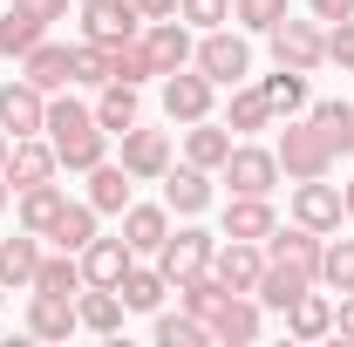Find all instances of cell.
<instances>
[{"label":"cell","mask_w":354,"mask_h":347,"mask_svg":"<svg viewBox=\"0 0 354 347\" xmlns=\"http://www.w3.org/2000/svg\"><path fill=\"white\" fill-rule=\"evenodd\" d=\"M41 136L55 143V157H62V171H95L102 157H109V130L95 123V109L88 102H75V95H48V123H41Z\"/></svg>","instance_id":"cell-1"},{"label":"cell","mask_w":354,"mask_h":347,"mask_svg":"<svg viewBox=\"0 0 354 347\" xmlns=\"http://www.w3.org/2000/svg\"><path fill=\"white\" fill-rule=\"evenodd\" d=\"M191 68L198 75H212L218 88H239L245 75H252V41H245V28H205L198 35V48H191Z\"/></svg>","instance_id":"cell-2"},{"label":"cell","mask_w":354,"mask_h":347,"mask_svg":"<svg viewBox=\"0 0 354 347\" xmlns=\"http://www.w3.org/2000/svg\"><path fill=\"white\" fill-rule=\"evenodd\" d=\"M272 130H279V143H272V150H279V171L293 177V184H300V177H334L341 171L334 143L313 130L307 116H286V123H272Z\"/></svg>","instance_id":"cell-3"},{"label":"cell","mask_w":354,"mask_h":347,"mask_svg":"<svg viewBox=\"0 0 354 347\" xmlns=\"http://www.w3.org/2000/svg\"><path fill=\"white\" fill-rule=\"evenodd\" d=\"M218 177L232 184V198H272L286 171H279V150H272V143H252V136H239Z\"/></svg>","instance_id":"cell-4"},{"label":"cell","mask_w":354,"mask_h":347,"mask_svg":"<svg viewBox=\"0 0 354 347\" xmlns=\"http://www.w3.org/2000/svg\"><path fill=\"white\" fill-rule=\"evenodd\" d=\"M266 41H272V62H279V68H300V75L327 68V21H293V14H286Z\"/></svg>","instance_id":"cell-5"},{"label":"cell","mask_w":354,"mask_h":347,"mask_svg":"<svg viewBox=\"0 0 354 347\" xmlns=\"http://www.w3.org/2000/svg\"><path fill=\"white\" fill-rule=\"evenodd\" d=\"M212 252H218V238H212L198 218H184L171 238L157 245V265H164V279H171V286H184V279H198V272L212 265Z\"/></svg>","instance_id":"cell-6"},{"label":"cell","mask_w":354,"mask_h":347,"mask_svg":"<svg viewBox=\"0 0 354 347\" xmlns=\"http://www.w3.org/2000/svg\"><path fill=\"white\" fill-rule=\"evenodd\" d=\"M293 225H307V232H341L348 225V205H341V184H327V177H300L293 184Z\"/></svg>","instance_id":"cell-7"},{"label":"cell","mask_w":354,"mask_h":347,"mask_svg":"<svg viewBox=\"0 0 354 347\" xmlns=\"http://www.w3.org/2000/svg\"><path fill=\"white\" fill-rule=\"evenodd\" d=\"M212 109H218V82H212V75H198V68L164 75V116H171L177 130L198 123V116H212Z\"/></svg>","instance_id":"cell-8"},{"label":"cell","mask_w":354,"mask_h":347,"mask_svg":"<svg viewBox=\"0 0 354 347\" xmlns=\"http://www.w3.org/2000/svg\"><path fill=\"white\" fill-rule=\"evenodd\" d=\"M116 164H123L136 184H164V171H171V130H143V123H130Z\"/></svg>","instance_id":"cell-9"},{"label":"cell","mask_w":354,"mask_h":347,"mask_svg":"<svg viewBox=\"0 0 354 347\" xmlns=\"http://www.w3.org/2000/svg\"><path fill=\"white\" fill-rule=\"evenodd\" d=\"M143 35V14L136 0H88L82 7V41H102V48H123Z\"/></svg>","instance_id":"cell-10"},{"label":"cell","mask_w":354,"mask_h":347,"mask_svg":"<svg viewBox=\"0 0 354 347\" xmlns=\"http://www.w3.org/2000/svg\"><path fill=\"white\" fill-rule=\"evenodd\" d=\"M136 41H143V55H150V68H157V82H164V75H177V68H191V28H184V21H143V35H136Z\"/></svg>","instance_id":"cell-11"},{"label":"cell","mask_w":354,"mask_h":347,"mask_svg":"<svg viewBox=\"0 0 354 347\" xmlns=\"http://www.w3.org/2000/svg\"><path fill=\"white\" fill-rule=\"evenodd\" d=\"M48 123V95L28 75H14V82H0V130L7 136H41Z\"/></svg>","instance_id":"cell-12"},{"label":"cell","mask_w":354,"mask_h":347,"mask_svg":"<svg viewBox=\"0 0 354 347\" xmlns=\"http://www.w3.org/2000/svg\"><path fill=\"white\" fill-rule=\"evenodd\" d=\"M164 205H171L177 218H205L212 205H218L212 171H198V164H171V171H164Z\"/></svg>","instance_id":"cell-13"},{"label":"cell","mask_w":354,"mask_h":347,"mask_svg":"<svg viewBox=\"0 0 354 347\" xmlns=\"http://www.w3.org/2000/svg\"><path fill=\"white\" fill-rule=\"evenodd\" d=\"M0 171H7V184H14V191H28V184H48V177L62 171V157H55V143H48V136H14Z\"/></svg>","instance_id":"cell-14"},{"label":"cell","mask_w":354,"mask_h":347,"mask_svg":"<svg viewBox=\"0 0 354 347\" xmlns=\"http://www.w3.org/2000/svg\"><path fill=\"white\" fill-rule=\"evenodd\" d=\"M320 232H307V225H272V238H266V259L272 265H293V272H307L313 286H320Z\"/></svg>","instance_id":"cell-15"},{"label":"cell","mask_w":354,"mask_h":347,"mask_svg":"<svg viewBox=\"0 0 354 347\" xmlns=\"http://www.w3.org/2000/svg\"><path fill=\"white\" fill-rule=\"evenodd\" d=\"M232 123L225 116H198V123H184V164H198V171H225V157H232Z\"/></svg>","instance_id":"cell-16"},{"label":"cell","mask_w":354,"mask_h":347,"mask_svg":"<svg viewBox=\"0 0 354 347\" xmlns=\"http://www.w3.org/2000/svg\"><path fill=\"white\" fill-rule=\"evenodd\" d=\"M75 259H82V286H123V272L136 265V252L123 245V232H116V238H102V232H95Z\"/></svg>","instance_id":"cell-17"},{"label":"cell","mask_w":354,"mask_h":347,"mask_svg":"<svg viewBox=\"0 0 354 347\" xmlns=\"http://www.w3.org/2000/svg\"><path fill=\"white\" fill-rule=\"evenodd\" d=\"M212 272H218L232 293H252V286H259V272H266V245H252V238H218Z\"/></svg>","instance_id":"cell-18"},{"label":"cell","mask_w":354,"mask_h":347,"mask_svg":"<svg viewBox=\"0 0 354 347\" xmlns=\"http://www.w3.org/2000/svg\"><path fill=\"white\" fill-rule=\"evenodd\" d=\"M259 327H266V306L252 300V293H232V300L212 313V341H218V347H252Z\"/></svg>","instance_id":"cell-19"},{"label":"cell","mask_w":354,"mask_h":347,"mask_svg":"<svg viewBox=\"0 0 354 347\" xmlns=\"http://www.w3.org/2000/svg\"><path fill=\"white\" fill-rule=\"evenodd\" d=\"M272 225H279L272 198H225L218 238H252V245H266V238H272Z\"/></svg>","instance_id":"cell-20"},{"label":"cell","mask_w":354,"mask_h":347,"mask_svg":"<svg viewBox=\"0 0 354 347\" xmlns=\"http://www.w3.org/2000/svg\"><path fill=\"white\" fill-rule=\"evenodd\" d=\"M75 320H82V334H123V320H130V306H123V293L116 286H82L75 293Z\"/></svg>","instance_id":"cell-21"},{"label":"cell","mask_w":354,"mask_h":347,"mask_svg":"<svg viewBox=\"0 0 354 347\" xmlns=\"http://www.w3.org/2000/svg\"><path fill=\"white\" fill-rule=\"evenodd\" d=\"M171 238V205H136L123 212V245H130L136 259H157V245Z\"/></svg>","instance_id":"cell-22"},{"label":"cell","mask_w":354,"mask_h":347,"mask_svg":"<svg viewBox=\"0 0 354 347\" xmlns=\"http://www.w3.org/2000/svg\"><path fill=\"white\" fill-rule=\"evenodd\" d=\"M35 265H41V232L0 238V286H7V293H28V286H35Z\"/></svg>","instance_id":"cell-23"},{"label":"cell","mask_w":354,"mask_h":347,"mask_svg":"<svg viewBox=\"0 0 354 347\" xmlns=\"http://www.w3.org/2000/svg\"><path fill=\"white\" fill-rule=\"evenodd\" d=\"M130 198H136V177L123 171V164L102 157V164L88 171V205H95L102 218H123V212H130Z\"/></svg>","instance_id":"cell-24"},{"label":"cell","mask_w":354,"mask_h":347,"mask_svg":"<svg viewBox=\"0 0 354 347\" xmlns=\"http://www.w3.org/2000/svg\"><path fill=\"white\" fill-rule=\"evenodd\" d=\"M82 320H75V300H62V293H28V334L35 341H68Z\"/></svg>","instance_id":"cell-25"},{"label":"cell","mask_w":354,"mask_h":347,"mask_svg":"<svg viewBox=\"0 0 354 347\" xmlns=\"http://www.w3.org/2000/svg\"><path fill=\"white\" fill-rule=\"evenodd\" d=\"M279 320H286V334H293V341H327V334H334V293H313V286H307V293L286 306Z\"/></svg>","instance_id":"cell-26"},{"label":"cell","mask_w":354,"mask_h":347,"mask_svg":"<svg viewBox=\"0 0 354 347\" xmlns=\"http://www.w3.org/2000/svg\"><path fill=\"white\" fill-rule=\"evenodd\" d=\"M62 205H68V191L48 177V184H28V191H14V218H21V232H41L48 238V225L62 218Z\"/></svg>","instance_id":"cell-27"},{"label":"cell","mask_w":354,"mask_h":347,"mask_svg":"<svg viewBox=\"0 0 354 347\" xmlns=\"http://www.w3.org/2000/svg\"><path fill=\"white\" fill-rule=\"evenodd\" d=\"M68 62H75V48H62V41H35L28 55H21V75L41 88V95H55V88H68Z\"/></svg>","instance_id":"cell-28"},{"label":"cell","mask_w":354,"mask_h":347,"mask_svg":"<svg viewBox=\"0 0 354 347\" xmlns=\"http://www.w3.org/2000/svg\"><path fill=\"white\" fill-rule=\"evenodd\" d=\"M88 109H95V123H102L109 136H123L130 123H143V102H136V82H102Z\"/></svg>","instance_id":"cell-29"},{"label":"cell","mask_w":354,"mask_h":347,"mask_svg":"<svg viewBox=\"0 0 354 347\" xmlns=\"http://www.w3.org/2000/svg\"><path fill=\"white\" fill-rule=\"evenodd\" d=\"M225 123H232V136H259V130H272L279 116H272V102L259 95V82H239L232 102H225Z\"/></svg>","instance_id":"cell-30"},{"label":"cell","mask_w":354,"mask_h":347,"mask_svg":"<svg viewBox=\"0 0 354 347\" xmlns=\"http://www.w3.org/2000/svg\"><path fill=\"white\" fill-rule=\"evenodd\" d=\"M95 225H102V212H95L88 198H68V205H62V218L48 225V245H62V252H82L88 238H95Z\"/></svg>","instance_id":"cell-31"},{"label":"cell","mask_w":354,"mask_h":347,"mask_svg":"<svg viewBox=\"0 0 354 347\" xmlns=\"http://www.w3.org/2000/svg\"><path fill=\"white\" fill-rule=\"evenodd\" d=\"M307 123L327 143H334V157H348L354 150V102H341V95H320V102H307Z\"/></svg>","instance_id":"cell-32"},{"label":"cell","mask_w":354,"mask_h":347,"mask_svg":"<svg viewBox=\"0 0 354 347\" xmlns=\"http://www.w3.org/2000/svg\"><path fill=\"white\" fill-rule=\"evenodd\" d=\"M259 95L272 102V116H279V123H286V116H307V102H313V88H307L300 68H272V75L259 82Z\"/></svg>","instance_id":"cell-33"},{"label":"cell","mask_w":354,"mask_h":347,"mask_svg":"<svg viewBox=\"0 0 354 347\" xmlns=\"http://www.w3.org/2000/svg\"><path fill=\"white\" fill-rule=\"evenodd\" d=\"M28 293H62V300H75V293H82V259H75V252H62V245L41 252L35 286H28Z\"/></svg>","instance_id":"cell-34"},{"label":"cell","mask_w":354,"mask_h":347,"mask_svg":"<svg viewBox=\"0 0 354 347\" xmlns=\"http://www.w3.org/2000/svg\"><path fill=\"white\" fill-rule=\"evenodd\" d=\"M307 286H313L307 272H293V265H272V259H266V272H259V286H252V300H259L266 313H286V306L300 300V293H307Z\"/></svg>","instance_id":"cell-35"},{"label":"cell","mask_w":354,"mask_h":347,"mask_svg":"<svg viewBox=\"0 0 354 347\" xmlns=\"http://www.w3.org/2000/svg\"><path fill=\"white\" fill-rule=\"evenodd\" d=\"M116 293H123L130 313H157L164 293H171V279H164V265H143V259H136L130 272H123V286H116Z\"/></svg>","instance_id":"cell-36"},{"label":"cell","mask_w":354,"mask_h":347,"mask_svg":"<svg viewBox=\"0 0 354 347\" xmlns=\"http://www.w3.org/2000/svg\"><path fill=\"white\" fill-rule=\"evenodd\" d=\"M171 293H177V306H184V313H198L205 327H212V313H218V306L232 300V286H225V279L212 272V265H205L198 279H184V286H171Z\"/></svg>","instance_id":"cell-37"},{"label":"cell","mask_w":354,"mask_h":347,"mask_svg":"<svg viewBox=\"0 0 354 347\" xmlns=\"http://www.w3.org/2000/svg\"><path fill=\"white\" fill-rule=\"evenodd\" d=\"M320 286L327 293H354V238L327 232V245H320Z\"/></svg>","instance_id":"cell-38"},{"label":"cell","mask_w":354,"mask_h":347,"mask_svg":"<svg viewBox=\"0 0 354 347\" xmlns=\"http://www.w3.org/2000/svg\"><path fill=\"white\" fill-rule=\"evenodd\" d=\"M35 41H48V21L21 14V7H7V14H0V55H7V62H21Z\"/></svg>","instance_id":"cell-39"},{"label":"cell","mask_w":354,"mask_h":347,"mask_svg":"<svg viewBox=\"0 0 354 347\" xmlns=\"http://www.w3.org/2000/svg\"><path fill=\"white\" fill-rule=\"evenodd\" d=\"M157 347H212V327H205L198 313H184V306H177V313L157 306Z\"/></svg>","instance_id":"cell-40"},{"label":"cell","mask_w":354,"mask_h":347,"mask_svg":"<svg viewBox=\"0 0 354 347\" xmlns=\"http://www.w3.org/2000/svg\"><path fill=\"white\" fill-rule=\"evenodd\" d=\"M68 82H82V88H102V82H116V55H109L102 41H75Z\"/></svg>","instance_id":"cell-41"},{"label":"cell","mask_w":354,"mask_h":347,"mask_svg":"<svg viewBox=\"0 0 354 347\" xmlns=\"http://www.w3.org/2000/svg\"><path fill=\"white\" fill-rule=\"evenodd\" d=\"M232 21H239L245 35H272V28L286 21V0H232Z\"/></svg>","instance_id":"cell-42"},{"label":"cell","mask_w":354,"mask_h":347,"mask_svg":"<svg viewBox=\"0 0 354 347\" xmlns=\"http://www.w3.org/2000/svg\"><path fill=\"white\" fill-rule=\"evenodd\" d=\"M177 21L198 28V35H205V28H225V21H232V0H177Z\"/></svg>","instance_id":"cell-43"},{"label":"cell","mask_w":354,"mask_h":347,"mask_svg":"<svg viewBox=\"0 0 354 347\" xmlns=\"http://www.w3.org/2000/svg\"><path fill=\"white\" fill-rule=\"evenodd\" d=\"M109 55H116V82H150V75H157V68H150V55H143V41H123V48H109Z\"/></svg>","instance_id":"cell-44"},{"label":"cell","mask_w":354,"mask_h":347,"mask_svg":"<svg viewBox=\"0 0 354 347\" xmlns=\"http://www.w3.org/2000/svg\"><path fill=\"white\" fill-rule=\"evenodd\" d=\"M327 62L354 68V21H327Z\"/></svg>","instance_id":"cell-45"},{"label":"cell","mask_w":354,"mask_h":347,"mask_svg":"<svg viewBox=\"0 0 354 347\" xmlns=\"http://www.w3.org/2000/svg\"><path fill=\"white\" fill-rule=\"evenodd\" d=\"M7 7H21V14H35V21H48V28H55V21L68 14V0H7Z\"/></svg>","instance_id":"cell-46"},{"label":"cell","mask_w":354,"mask_h":347,"mask_svg":"<svg viewBox=\"0 0 354 347\" xmlns=\"http://www.w3.org/2000/svg\"><path fill=\"white\" fill-rule=\"evenodd\" d=\"M313 21H354V0H307Z\"/></svg>","instance_id":"cell-47"},{"label":"cell","mask_w":354,"mask_h":347,"mask_svg":"<svg viewBox=\"0 0 354 347\" xmlns=\"http://www.w3.org/2000/svg\"><path fill=\"white\" fill-rule=\"evenodd\" d=\"M334 334L354 341V293H334Z\"/></svg>","instance_id":"cell-48"},{"label":"cell","mask_w":354,"mask_h":347,"mask_svg":"<svg viewBox=\"0 0 354 347\" xmlns=\"http://www.w3.org/2000/svg\"><path fill=\"white\" fill-rule=\"evenodd\" d=\"M136 14H143V21H171L177 0H136Z\"/></svg>","instance_id":"cell-49"},{"label":"cell","mask_w":354,"mask_h":347,"mask_svg":"<svg viewBox=\"0 0 354 347\" xmlns=\"http://www.w3.org/2000/svg\"><path fill=\"white\" fill-rule=\"evenodd\" d=\"M7 205H14V184H7V171H0V212H7Z\"/></svg>","instance_id":"cell-50"},{"label":"cell","mask_w":354,"mask_h":347,"mask_svg":"<svg viewBox=\"0 0 354 347\" xmlns=\"http://www.w3.org/2000/svg\"><path fill=\"white\" fill-rule=\"evenodd\" d=\"M341 205H348V218H354V177H348V184H341Z\"/></svg>","instance_id":"cell-51"},{"label":"cell","mask_w":354,"mask_h":347,"mask_svg":"<svg viewBox=\"0 0 354 347\" xmlns=\"http://www.w3.org/2000/svg\"><path fill=\"white\" fill-rule=\"evenodd\" d=\"M7 143H14V136H7V130H0V164H7Z\"/></svg>","instance_id":"cell-52"},{"label":"cell","mask_w":354,"mask_h":347,"mask_svg":"<svg viewBox=\"0 0 354 347\" xmlns=\"http://www.w3.org/2000/svg\"><path fill=\"white\" fill-rule=\"evenodd\" d=\"M0 300H7V286H0Z\"/></svg>","instance_id":"cell-53"},{"label":"cell","mask_w":354,"mask_h":347,"mask_svg":"<svg viewBox=\"0 0 354 347\" xmlns=\"http://www.w3.org/2000/svg\"><path fill=\"white\" fill-rule=\"evenodd\" d=\"M75 7H88V0H75Z\"/></svg>","instance_id":"cell-54"}]
</instances>
